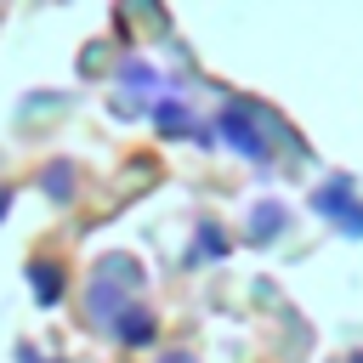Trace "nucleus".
Masks as SVG:
<instances>
[{
	"instance_id": "2",
	"label": "nucleus",
	"mask_w": 363,
	"mask_h": 363,
	"mask_svg": "<svg viewBox=\"0 0 363 363\" xmlns=\"http://www.w3.org/2000/svg\"><path fill=\"white\" fill-rule=\"evenodd\" d=\"M6 204H11V193H6V187H0V216H6Z\"/></svg>"
},
{
	"instance_id": "1",
	"label": "nucleus",
	"mask_w": 363,
	"mask_h": 363,
	"mask_svg": "<svg viewBox=\"0 0 363 363\" xmlns=\"http://www.w3.org/2000/svg\"><path fill=\"white\" fill-rule=\"evenodd\" d=\"M34 289H40V295H45V301H51V295H57V278H51V272H45V267H40V272H34Z\"/></svg>"
}]
</instances>
